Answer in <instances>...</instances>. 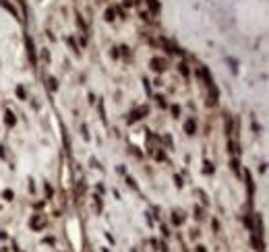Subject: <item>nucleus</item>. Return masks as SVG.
I'll return each instance as SVG.
<instances>
[{"label":"nucleus","instance_id":"nucleus-1","mask_svg":"<svg viewBox=\"0 0 269 252\" xmlns=\"http://www.w3.org/2000/svg\"><path fill=\"white\" fill-rule=\"evenodd\" d=\"M29 225H31V229H40V228H44V217H41V215H35V217H31Z\"/></svg>","mask_w":269,"mask_h":252},{"label":"nucleus","instance_id":"nucleus-2","mask_svg":"<svg viewBox=\"0 0 269 252\" xmlns=\"http://www.w3.org/2000/svg\"><path fill=\"white\" fill-rule=\"evenodd\" d=\"M184 130H186V134H193L195 132V122H193V120H189V122L184 124Z\"/></svg>","mask_w":269,"mask_h":252},{"label":"nucleus","instance_id":"nucleus-3","mask_svg":"<svg viewBox=\"0 0 269 252\" xmlns=\"http://www.w3.org/2000/svg\"><path fill=\"white\" fill-rule=\"evenodd\" d=\"M151 64H153V68H155V70H162V68H164V60L153 58V60H151Z\"/></svg>","mask_w":269,"mask_h":252},{"label":"nucleus","instance_id":"nucleus-4","mask_svg":"<svg viewBox=\"0 0 269 252\" xmlns=\"http://www.w3.org/2000/svg\"><path fill=\"white\" fill-rule=\"evenodd\" d=\"M180 72L184 74V77H189V68H186V64H180Z\"/></svg>","mask_w":269,"mask_h":252},{"label":"nucleus","instance_id":"nucleus-5","mask_svg":"<svg viewBox=\"0 0 269 252\" xmlns=\"http://www.w3.org/2000/svg\"><path fill=\"white\" fill-rule=\"evenodd\" d=\"M17 95L23 99V97H25V89H23V87H19V89H17Z\"/></svg>","mask_w":269,"mask_h":252},{"label":"nucleus","instance_id":"nucleus-6","mask_svg":"<svg viewBox=\"0 0 269 252\" xmlns=\"http://www.w3.org/2000/svg\"><path fill=\"white\" fill-rule=\"evenodd\" d=\"M6 122H8V124H15V118H13V114H10V112L6 114Z\"/></svg>","mask_w":269,"mask_h":252},{"label":"nucleus","instance_id":"nucleus-7","mask_svg":"<svg viewBox=\"0 0 269 252\" xmlns=\"http://www.w3.org/2000/svg\"><path fill=\"white\" fill-rule=\"evenodd\" d=\"M4 198H6V201H10V198H13V192H10V190H4Z\"/></svg>","mask_w":269,"mask_h":252},{"label":"nucleus","instance_id":"nucleus-8","mask_svg":"<svg viewBox=\"0 0 269 252\" xmlns=\"http://www.w3.org/2000/svg\"><path fill=\"white\" fill-rule=\"evenodd\" d=\"M197 252H205V246H197Z\"/></svg>","mask_w":269,"mask_h":252}]
</instances>
